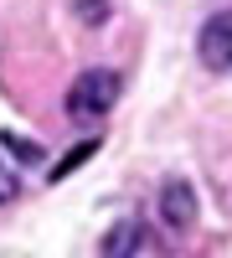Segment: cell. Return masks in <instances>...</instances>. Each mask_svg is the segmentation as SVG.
Wrapping results in <instances>:
<instances>
[{
  "label": "cell",
  "instance_id": "1",
  "mask_svg": "<svg viewBox=\"0 0 232 258\" xmlns=\"http://www.w3.org/2000/svg\"><path fill=\"white\" fill-rule=\"evenodd\" d=\"M114 103H119V73H109V68L78 73L72 88H67V114L72 119H103Z\"/></svg>",
  "mask_w": 232,
  "mask_h": 258
},
{
  "label": "cell",
  "instance_id": "4",
  "mask_svg": "<svg viewBox=\"0 0 232 258\" xmlns=\"http://www.w3.org/2000/svg\"><path fill=\"white\" fill-rule=\"evenodd\" d=\"M160 222L171 227V232H191V222H196V191H191V181H165L160 186Z\"/></svg>",
  "mask_w": 232,
  "mask_h": 258
},
{
  "label": "cell",
  "instance_id": "5",
  "mask_svg": "<svg viewBox=\"0 0 232 258\" xmlns=\"http://www.w3.org/2000/svg\"><path fill=\"white\" fill-rule=\"evenodd\" d=\"M67 11L83 21V26H103L114 16V0H67Z\"/></svg>",
  "mask_w": 232,
  "mask_h": 258
},
{
  "label": "cell",
  "instance_id": "8",
  "mask_svg": "<svg viewBox=\"0 0 232 258\" xmlns=\"http://www.w3.org/2000/svg\"><path fill=\"white\" fill-rule=\"evenodd\" d=\"M16 191H21V181L11 176L6 165H0V207H6V202H16Z\"/></svg>",
  "mask_w": 232,
  "mask_h": 258
},
{
  "label": "cell",
  "instance_id": "7",
  "mask_svg": "<svg viewBox=\"0 0 232 258\" xmlns=\"http://www.w3.org/2000/svg\"><path fill=\"white\" fill-rule=\"evenodd\" d=\"M93 150H98V145L88 140V145H78V150H72V155H62V160H57V170H52V181H62V176H72V170H78L83 160H88V155H93Z\"/></svg>",
  "mask_w": 232,
  "mask_h": 258
},
{
  "label": "cell",
  "instance_id": "2",
  "mask_svg": "<svg viewBox=\"0 0 232 258\" xmlns=\"http://www.w3.org/2000/svg\"><path fill=\"white\" fill-rule=\"evenodd\" d=\"M196 52H201V62H206L212 73H227V68H232V11H217V16L201 26Z\"/></svg>",
  "mask_w": 232,
  "mask_h": 258
},
{
  "label": "cell",
  "instance_id": "3",
  "mask_svg": "<svg viewBox=\"0 0 232 258\" xmlns=\"http://www.w3.org/2000/svg\"><path fill=\"white\" fill-rule=\"evenodd\" d=\"M155 253H160V238L144 222H134V217L119 222L109 238H103V258H155Z\"/></svg>",
  "mask_w": 232,
  "mask_h": 258
},
{
  "label": "cell",
  "instance_id": "6",
  "mask_svg": "<svg viewBox=\"0 0 232 258\" xmlns=\"http://www.w3.org/2000/svg\"><path fill=\"white\" fill-rule=\"evenodd\" d=\"M0 145H6L16 160H26V165H31V160H41V145H36V140H21V135H0Z\"/></svg>",
  "mask_w": 232,
  "mask_h": 258
}]
</instances>
